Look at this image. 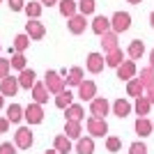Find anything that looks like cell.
Listing matches in <instances>:
<instances>
[{"instance_id": "1", "label": "cell", "mask_w": 154, "mask_h": 154, "mask_svg": "<svg viewBox=\"0 0 154 154\" xmlns=\"http://www.w3.org/2000/svg\"><path fill=\"white\" fill-rule=\"evenodd\" d=\"M44 88L48 90V94H60L62 90H67V85H64L62 76H60L55 69H48L44 76Z\"/></svg>"}, {"instance_id": "2", "label": "cell", "mask_w": 154, "mask_h": 154, "mask_svg": "<svg viewBox=\"0 0 154 154\" xmlns=\"http://www.w3.org/2000/svg\"><path fill=\"white\" fill-rule=\"evenodd\" d=\"M129 28H131V14L129 12H115L110 16V32L120 35V32H127Z\"/></svg>"}, {"instance_id": "3", "label": "cell", "mask_w": 154, "mask_h": 154, "mask_svg": "<svg viewBox=\"0 0 154 154\" xmlns=\"http://www.w3.org/2000/svg\"><path fill=\"white\" fill-rule=\"evenodd\" d=\"M23 120L28 122V127H32V124H42L44 122V108L39 106V103H28L26 108H23Z\"/></svg>"}, {"instance_id": "4", "label": "cell", "mask_w": 154, "mask_h": 154, "mask_svg": "<svg viewBox=\"0 0 154 154\" xmlns=\"http://www.w3.org/2000/svg\"><path fill=\"white\" fill-rule=\"evenodd\" d=\"M85 127H88L90 138H103V136L108 134V122H106V120H99V117H88Z\"/></svg>"}, {"instance_id": "5", "label": "cell", "mask_w": 154, "mask_h": 154, "mask_svg": "<svg viewBox=\"0 0 154 154\" xmlns=\"http://www.w3.org/2000/svg\"><path fill=\"white\" fill-rule=\"evenodd\" d=\"M90 117H99V120H106V115L110 113V103L106 97H94L90 101Z\"/></svg>"}, {"instance_id": "6", "label": "cell", "mask_w": 154, "mask_h": 154, "mask_svg": "<svg viewBox=\"0 0 154 154\" xmlns=\"http://www.w3.org/2000/svg\"><path fill=\"white\" fill-rule=\"evenodd\" d=\"M32 131H30V127H21V129H16V134H14V147L16 149H30L32 147Z\"/></svg>"}, {"instance_id": "7", "label": "cell", "mask_w": 154, "mask_h": 154, "mask_svg": "<svg viewBox=\"0 0 154 154\" xmlns=\"http://www.w3.org/2000/svg\"><path fill=\"white\" fill-rule=\"evenodd\" d=\"M103 67H106V62H103V53H90V55H88V60H85V69L90 71V74H99V71H103Z\"/></svg>"}, {"instance_id": "8", "label": "cell", "mask_w": 154, "mask_h": 154, "mask_svg": "<svg viewBox=\"0 0 154 154\" xmlns=\"http://www.w3.org/2000/svg\"><path fill=\"white\" fill-rule=\"evenodd\" d=\"M94 97H97V83H94V81H83V83L78 85V99L92 101Z\"/></svg>"}, {"instance_id": "9", "label": "cell", "mask_w": 154, "mask_h": 154, "mask_svg": "<svg viewBox=\"0 0 154 154\" xmlns=\"http://www.w3.org/2000/svg\"><path fill=\"white\" fill-rule=\"evenodd\" d=\"M115 71H117V78H120V81H131V78H136V62L134 60H124Z\"/></svg>"}, {"instance_id": "10", "label": "cell", "mask_w": 154, "mask_h": 154, "mask_svg": "<svg viewBox=\"0 0 154 154\" xmlns=\"http://www.w3.org/2000/svg\"><path fill=\"white\" fill-rule=\"evenodd\" d=\"M85 26H88V21H85V16H81V14H74L71 19H67V28H69L71 35H83Z\"/></svg>"}, {"instance_id": "11", "label": "cell", "mask_w": 154, "mask_h": 154, "mask_svg": "<svg viewBox=\"0 0 154 154\" xmlns=\"http://www.w3.org/2000/svg\"><path fill=\"white\" fill-rule=\"evenodd\" d=\"M19 88H23V90H30L32 85L37 83V74H35V69H23V71H19Z\"/></svg>"}, {"instance_id": "12", "label": "cell", "mask_w": 154, "mask_h": 154, "mask_svg": "<svg viewBox=\"0 0 154 154\" xmlns=\"http://www.w3.org/2000/svg\"><path fill=\"white\" fill-rule=\"evenodd\" d=\"M92 32L94 35H106V32H110V19L108 16H103V14H99V16H94L92 19Z\"/></svg>"}, {"instance_id": "13", "label": "cell", "mask_w": 154, "mask_h": 154, "mask_svg": "<svg viewBox=\"0 0 154 154\" xmlns=\"http://www.w3.org/2000/svg\"><path fill=\"white\" fill-rule=\"evenodd\" d=\"M26 35L30 39H42L46 35V26L42 21H28L26 23Z\"/></svg>"}, {"instance_id": "14", "label": "cell", "mask_w": 154, "mask_h": 154, "mask_svg": "<svg viewBox=\"0 0 154 154\" xmlns=\"http://www.w3.org/2000/svg\"><path fill=\"white\" fill-rule=\"evenodd\" d=\"M16 92H19V81L14 76H7L0 81V94L2 97H14Z\"/></svg>"}, {"instance_id": "15", "label": "cell", "mask_w": 154, "mask_h": 154, "mask_svg": "<svg viewBox=\"0 0 154 154\" xmlns=\"http://www.w3.org/2000/svg\"><path fill=\"white\" fill-rule=\"evenodd\" d=\"M103 62H106V67L117 69V67L124 62V51L122 48H115V51H110V53H103Z\"/></svg>"}, {"instance_id": "16", "label": "cell", "mask_w": 154, "mask_h": 154, "mask_svg": "<svg viewBox=\"0 0 154 154\" xmlns=\"http://www.w3.org/2000/svg\"><path fill=\"white\" fill-rule=\"evenodd\" d=\"M74 149H76L78 154H94V138L81 136V138L76 140V145H74Z\"/></svg>"}, {"instance_id": "17", "label": "cell", "mask_w": 154, "mask_h": 154, "mask_svg": "<svg viewBox=\"0 0 154 154\" xmlns=\"http://www.w3.org/2000/svg\"><path fill=\"white\" fill-rule=\"evenodd\" d=\"M64 136H67L69 140H78V138L83 136V124L67 120V122H64Z\"/></svg>"}, {"instance_id": "18", "label": "cell", "mask_w": 154, "mask_h": 154, "mask_svg": "<svg viewBox=\"0 0 154 154\" xmlns=\"http://www.w3.org/2000/svg\"><path fill=\"white\" fill-rule=\"evenodd\" d=\"M134 129H136V134L140 136V138H147V136H152L154 124H152V120H147V117H138Z\"/></svg>"}, {"instance_id": "19", "label": "cell", "mask_w": 154, "mask_h": 154, "mask_svg": "<svg viewBox=\"0 0 154 154\" xmlns=\"http://www.w3.org/2000/svg\"><path fill=\"white\" fill-rule=\"evenodd\" d=\"M64 117H67V120H71V122H83L85 108L81 106V103H71L69 108H64Z\"/></svg>"}, {"instance_id": "20", "label": "cell", "mask_w": 154, "mask_h": 154, "mask_svg": "<svg viewBox=\"0 0 154 154\" xmlns=\"http://www.w3.org/2000/svg\"><path fill=\"white\" fill-rule=\"evenodd\" d=\"M5 120L9 124H19L21 120H23V106H19V103H9V106H7Z\"/></svg>"}, {"instance_id": "21", "label": "cell", "mask_w": 154, "mask_h": 154, "mask_svg": "<svg viewBox=\"0 0 154 154\" xmlns=\"http://www.w3.org/2000/svg\"><path fill=\"white\" fill-rule=\"evenodd\" d=\"M53 149L58 154H69L71 149H74V145H71V140L64 134H60V136H55V140H53Z\"/></svg>"}, {"instance_id": "22", "label": "cell", "mask_w": 154, "mask_h": 154, "mask_svg": "<svg viewBox=\"0 0 154 154\" xmlns=\"http://www.w3.org/2000/svg\"><path fill=\"white\" fill-rule=\"evenodd\" d=\"M83 83V69L81 67H71L69 74L64 76V85H71V88H78Z\"/></svg>"}, {"instance_id": "23", "label": "cell", "mask_w": 154, "mask_h": 154, "mask_svg": "<svg viewBox=\"0 0 154 154\" xmlns=\"http://www.w3.org/2000/svg\"><path fill=\"white\" fill-rule=\"evenodd\" d=\"M120 37H117L115 32H106V35H101V46H103V53H110L115 51V48H120Z\"/></svg>"}, {"instance_id": "24", "label": "cell", "mask_w": 154, "mask_h": 154, "mask_svg": "<svg viewBox=\"0 0 154 154\" xmlns=\"http://www.w3.org/2000/svg\"><path fill=\"white\" fill-rule=\"evenodd\" d=\"M58 7H60V14H62L64 19H71L74 14H78L76 0H58Z\"/></svg>"}, {"instance_id": "25", "label": "cell", "mask_w": 154, "mask_h": 154, "mask_svg": "<svg viewBox=\"0 0 154 154\" xmlns=\"http://www.w3.org/2000/svg\"><path fill=\"white\" fill-rule=\"evenodd\" d=\"M127 55L131 60H140L143 55H145V44H143L140 39H134V42H131V44H129V48H127Z\"/></svg>"}, {"instance_id": "26", "label": "cell", "mask_w": 154, "mask_h": 154, "mask_svg": "<svg viewBox=\"0 0 154 154\" xmlns=\"http://www.w3.org/2000/svg\"><path fill=\"white\" fill-rule=\"evenodd\" d=\"M32 101H35V103H39V106L48 101V90H46V88H44V83H39V81H37L35 85H32Z\"/></svg>"}, {"instance_id": "27", "label": "cell", "mask_w": 154, "mask_h": 154, "mask_svg": "<svg viewBox=\"0 0 154 154\" xmlns=\"http://www.w3.org/2000/svg\"><path fill=\"white\" fill-rule=\"evenodd\" d=\"M131 103L127 101V99H117V101H113V106H110V110H113V115H117V117H127L129 113H131Z\"/></svg>"}, {"instance_id": "28", "label": "cell", "mask_w": 154, "mask_h": 154, "mask_svg": "<svg viewBox=\"0 0 154 154\" xmlns=\"http://www.w3.org/2000/svg\"><path fill=\"white\" fill-rule=\"evenodd\" d=\"M71 103H74V92L69 90V88H67V90H62L60 92V94H55V106H58V108H69Z\"/></svg>"}, {"instance_id": "29", "label": "cell", "mask_w": 154, "mask_h": 154, "mask_svg": "<svg viewBox=\"0 0 154 154\" xmlns=\"http://www.w3.org/2000/svg\"><path fill=\"white\" fill-rule=\"evenodd\" d=\"M23 12L28 14V21H39V16H42V12H44V7L39 5V2H26V7H23Z\"/></svg>"}, {"instance_id": "30", "label": "cell", "mask_w": 154, "mask_h": 154, "mask_svg": "<svg viewBox=\"0 0 154 154\" xmlns=\"http://www.w3.org/2000/svg\"><path fill=\"white\" fill-rule=\"evenodd\" d=\"M127 94H129V97H136V99L145 94V88L140 85V81H138V78H131V81H127Z\"/></svg>"}, {"instance_id": "31", "label": "cell", "mask_w": 154, "mask_h": 154, "mask_svg": "<svg viewBox=\"0 0 154 154\" xmlns=\"http://www.w3.org/2000/svg\"><path fill=\"white\" fill-rule=\"evenodd\" d=\"M149 108H152V103H149L145 97H138V99H136L134 110H136V115H138V117H147L149 115Z\"/></svg>"}, {"instance_id": "32", "label": "cell", "mask_w": 154, "mask_h": 154, "mask_svg": "<svg viewBox=\"0 0 154 154\" xmlns=\"http://www.w3.org/2000/svg\"><path fill=\"white\" fill-rule=\"evenodd\" d=\"M76 5H78V14L81 16H90L97 7V0H76Z\"/></svg>"}, {"instance_id": "33", "label": "cell", "mask_w": 154, "mask_h": 154, "mask_svg": "<svg viewBox=\"0 0 154 154\" xmlns=\"http://www.w3.org/2000/svg\"><path fill=\"white\" fill-rule=\"evenodd\" d=\"M28 46H30V37H28L26 32H21V35L14 37V51H16V53H23Z\"/></svg>"}, {"instance_id": "34", "label": "cell", "mask_w": 154, "mask_h": 154, "mask_svg": "<svg viewBox=\"0 0 154 154\" xmlns=\"http://www.w3.org/2000/svg\"><path fill=\"white\" fill-rule=\"evenodd\" d=\"M138 81H140V85L147 90L149 85H154V69H149V67L140 69V76H138Z\"/></svg>"}, {"instance_id": "35", "label": "cell", "mask_w": 154, "mask_h": 154, "mask_svg": "<svg viewBox=\"0 0 154 154\" xmlns=\"http://www.w3.org/2000/svg\"><path fill=\"white\" fill-rule=\"evenodd\" d=\"M9 67L16 69V71H23L28 67V64H26V55H23V53H14L12 58H9Z\"/></svg>"}, {"instance_id": "36", "label": "cell", "mask_w": 154, "mask_h": 154, "mask_svg": "<svg viewBox=\"0 0 154 154\" xmlns=\"http://www.w3.org/2000/svg\"><path fill=\"white\" fill-rule=\"evenodd\" d=\"M106 149L108 152H120L122 149V140L117 136H106Z\"/></svg>"}, {"instance_id": "37", "label": "cell", "mask_w": 154, "mask_h": 154, "mask_svg": "<svg viewBox=\"0 0 154 154\" xmlns=\"http://www.w3.org/2000/svg\"><path fill=\"white\" fill-rule=\"evenodd\" d=\"M129 154H147V145L140 140L131 143V147H129Z\"/></svg>"}, {"instance_id": "38", "label": "cell", "mask_w": 154, "mask_h": 154, "mask_svg": "<svg viewBox=\"0 0 154 154\" xmlns=\"http://www.w3.org/2000/svg\"><path fill=\"white\" fill-rule=\"evenodd\" d=\"M9 71H12V67H9V60H7V58H0V81L9 76Z\"/></svg>"}, {"instance_id": "39", "label": "cell", "mask_w": 154, "mask_h": 154, "mask_svg": "<svg viewBox=\"0 0 154 154\" xmlns=\"http://www.w3.org/2000/svg\"><path fill=\"white\" fill-rule=\"evenodd\" d=\"M7 2L12 12H23V7H26V0H7Z\"/></svg>"}, {"instance_id": "40", "label": "cell", "mask_w": 154, "mask_h": 154, "mask_svg": "<svg viewBox=\"0 0 154 154\" xmlns=\"http://www.w3.org/2000/svg\"><path fill=\"white\" fill-rule=\"evenodd\" d=\"M0 154H16L14 143H2V145H0Z\"/></svg>"}, {"instance_id": "41", "label": "cell", "mask_w": 154, "mask_h": 154, "mask_svg": "<svg viewBox=\"0 0 154 154\" xmlns=\"http://www.w3.org/2000/svg\"><path fill=\"white\" fill-rule=\"evenodd\" d=\"M143 97H145V99H147V101L154 106V85H149L147 90H145V94H143Z\"/></svg>"}, {"instance_id": "42", "label": "cell", "mask_w": 154, "mask_h": 154, "mask_svg": "<svg viewBox=\"0 0 154 154\" xmlns=\"http://www.w3.org/2000/svg\"><path fill=\"white\" fill-rule=\"evenodd\" d=\"M7 129H9V122L5 117H0V134H7Z\"/></svg>"}, {"instance_id": "43", "label": "cell", "mask_w": 154, "mask_h": 154, "mask_svg": "<svg viewBox=\"0 0 154 154\" xmlns=\"http://www.w3.org/2000/svg\"><path fill=\"white\" fill-rule=\"evenodd\" d=\"M39 5H42V7L48 5V7H51V5H58V0H39Z\"/></svg>"}, {"instance_id": "44", "label": "cell", "mask_w": 154, "mask_h": 154, "mask_svg": "<svg viewBox=\"0 0 154 154\" xmlns=\"http://www.w3.org/2000/svg\"><path fill=\"white\" fill-rule=\"evenodd\" d=\"M149 69H154V48L149 51Z\"/></svg>"}, {"instance_id": "45", "label": "cell", "mask_w": 154, "mask_h": 154, "mask_svg": "<svg viewBox=\"0 0 154 154\" xmlns=\"http://www.w3.org/2000/svg\"><path fill=\"white\" fill-rule=\"evenodd\" d=\"M149 26H152V28H154V12H152V14H149Z\"/></svg>"}, {"instance_id": "46", "label": "cell", "mask_w": 154, "mask_h": 154, "mask_svg": "<svg viewBox=\"0 0 154 154\" xmlns=\"http://www.w3.org/2000/svg\"><path fill=\"white\" fill-rule=\"evenodd\" d=\"M2 106H5V97L0 94V110H2Z\"/></svg>"}, {"instance_id": "47", "label": "cell", "mask_w": 154, "mask_h": 154, "mask_svg": "<svg viewBox=\"0 0 154 154\" xmlns=\"http://www.w3.org/2000/svg\"><path fill=\"white\" fill-rule=\"evenodd\" d=\"M129 2H131V5H140L143 0H129Z\"/></svg>"}, {"instance_id": "48", "label": "cell", "mask_w": 154, "mask_h": 154, "mask_svg": "<svg viewBox=\"0 0 154 154\" xmlns=\"http://www.w3.org/2000/svg\"><path fill=\"white\" fill-rule=\"evenodd\" d=\"M44 154H58V152H55V149H46Z\"/></svg>"}, {"instance_id": "49", "label": "cell", "mask_w": 154, "mask_h": 154, "mask_svg": "<svg viewBox=\"0 0 154 154\" xmlns=\"http://www.w3.org/2000/svg\"><path fill=\"white\" fill-rule=\"evenodd\" d=\"M0 53H2V44H0Z\"/></svg>"}, {"instance_id": "50", "label": "cell", "mask_w": 154, "mask_h": 154, "mask_svg": "<svg viewBox=\"0 0 154 154\" xmlns=\"http://www.w3.org/2000/svg\"><path fill=\"white\" fill-rule=\"evenodd\" d=\"M0 2H2V0H0Z\"/></svg>"}, {"instance_id": "51", "label": "cell", "mask_w": 154, "mask_h": 154, "mask_svg": "<svg viewBox=\"0 0 154 154\" xmlns=\"http://www.w3.org/2000/svg\"><path fill=\"white\" fill-rule=\"evenodd\" d=\"M152 124H154V122H152Z\"/></svg>"}]
</instances>
